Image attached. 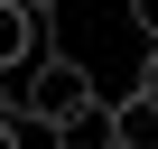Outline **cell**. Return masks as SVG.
<instances>
[{"instance_id":"ba28073f","label":"cell","mask_w":158,"mask_h":149,"mask_svg":"<svg viewBox=\"0 0 158 149\" xmlns=\"http://www.w3.org/2000/svg\"><path fill=\"white\" fill-rule=\"evenodd\" d=\"M0 149H19V130H10V121H0Z\"/></svg>"},{"instance_id":"7a4b0ae2","label":"cell","mask_w":158,"mask_h":149,"mask_svg":"<svg viewBox=\"0 0 158 149\" xmlns=\"http://www.w3.org/2000/svg\"><path fill=\"white\" fill-rule=\"evenodd\" d=\"M37 47H47V28H37L28 10H19V0H0V74H19V65H28Z\"/></svg>"},{"instance_id":"8992f818","label":"cell","mask_w":158,"mask_h":149,"mask_svg":"<svg viewBox=\"0 0 158 149\" xmlns=\"http://www.w3.org/2000/svg\"><path fill=\"white\" fill-rule=\"evenodd\" d=\"M139 103H158V47H149V65H139Z\"/></svg>"},{"instance_id":"52a82bcc","label":"cell","mask_w":158,"mask_h":149,"mask_svg":"<svg viewBox=\"0 0 158 149\" xmlns=\"http://www.w3.org/2000/svg\"><path fill=\"white\" fill-rule=\"evenodd\" d=\"M19 10H28V19H37V28H47V19H56V0H19Z\"/></svg>"},{"instance_id":"6da1fadb","label":"cell","mask_w":158,"mask_h":149,"mask_svg":"<svg viewBox=\"0 0 158 149\" xmlns=\"http://www.w3.org/2000/svg\"><path fill=\"white\" fill-rule=\"evenodd\" d=\"M84 103H93V74L74 65L65 47H37L19 74H0V121H10V130H56Z\"/></svg>"},{"instance_id":"3957f363","label":"cell","mask_w":158,"mask_h":149,"mask_svg":"<svg viewBox=\"0 0 158 149\" xmlns=\"http://www.w3.org/2000/svg\"><path fill=\"white\" fill-rule=\"evenodd\" d=\"M47 149H112V103L93 93L74 121H56V130H47Z\"/></svg>"},{"instance_id":"5b68a950","label":"cell","mask_w":158,"mask_h":149,"mask_svg":"<svg viewBox=\"0 0 158 149\" xmlns=\"http://www.w3.org/2000/svg\"><path fill=\"white\" fill-rule=\"evenodd\" d=\"M130 19H139V37L158 47V0H130Z\"/></svg>"},{"instance_id":"277c9868","label":"cell","mask_w":158,"mask_h":149,"mask_svg":"<svg viewBox=\"0 0 158 149\" xmlns=\"http://www.w3.org/2000/svg\"><path fill=\"white\" fill-rule=\"evenodd\" d=\"M112 149H158V103L121 93V103H112Z\"/></svg>"}]
</instances>
